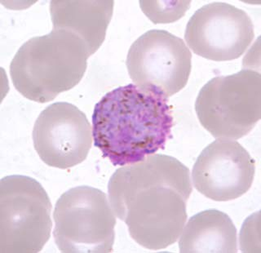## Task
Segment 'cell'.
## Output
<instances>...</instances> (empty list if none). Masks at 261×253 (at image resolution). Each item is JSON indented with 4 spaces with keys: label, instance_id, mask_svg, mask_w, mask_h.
Returning a JSON list of instances; mask_svg holds the SVG:
<instances>
[{
    "label": "cell",
    "instance_id": "obj_1",
    "mask_svg": "<svg viewBox=\"0 0 261 253\" xmlns=\"http://www.w3.org/2000/svg\"><path fill=\"white\" fill-rule=\"evenodd\" d=\"M193 192L190 170L175 158L149 155L115 171L108 184L110 206L141 247L162 250L176 242Z\"/></svg>",
    "mask_w": 261,
    "mask_h": 253
},
{
    "label": "cell",
    "instance_id": "obj_2",
    "mask_svg": "<svg viewBox=\"0 0 261 253\" xmlns=\"http://www.w3.org/2000/svg\"><path fill=\"white\" fill-rule=\"evenodd\" d=\"M173 124L167 99L127 84L94 107V145L114 166L134 164L164 149Z\"/></svg>",
    "mask_w": 261,
    "mask_h": 253
},
{
    "label": "cell",
    "instance_id": "obj_3",
    "mask_svg": "<svg viewBox=\"0 0 261 253\" xmlns=\"http://www.w3.org/2000/svg\"><path fill=\"white\" fill-rule=\"evenodd\" d=\"M92 55L80 37L53 29L19 48L10 65L12 84L29 100L51 102L81 81Z\"/></svg>",
    "mask_w": 261,
    "mask_h": 253
},
{
    "label": "cell",
    "instance_id": "obj_4",
    "mask_svg": "<svg viewBox=\"0 0 261 253\" xmlns=\"http://www.w3.org/2000/svg\"><path fill=\"white\" fill-rule=\"evenodd\" d=\"M195 111L200 123L215 138L247 136L260 119V73L244 69L213 78L200 90Z\"/></svg>",
    "mask_w": 261,
    "mask_h": 253
},
{
    "label": "cell",
    "instance_id": "obj_5",
    "mask_svg": "<svg viewBox=\"0 0 261 253\" xmlns=\"http://www.w3.org/2000/svg\"><path fill=\"white\" fill-rule=\"evenodd\" d=\"M51 204L36 180L8 175L0 182V252L42 251L51 236Z\"/></svg>",
    "mask_w": 261,
    "mask_h": 253
},
{
    "label": "cell",
    "instance_id": "obj_6",
    "mask_svg": "<svg viewBox=\"0 0 261 253\" xmlns=\"http://www.w3.org/2000/svg\"><path fill=\"white\" fill-rule=\"evenodd\" d=\"M104 192L88 186L65 192L54 210L53 236L65 253H107L114 250L116 219Z\"/></svg>",
    "mask_w": 261,
    "mask_h": 253
},
{
    "label": "cell",
    "instance_id": "obj_7",
    "mask_svg": "<svg viewBox=\"0 0 261 253\" xmlns=\"http://www.w3.org/2000/svg\"><path fill=\"white\" fill-rule=\"evenodd\" d=\"M126 65L135 85L167 99L187 84L192 54L179 37L167 31L151 30L130 46Z\"/></svg>",
    "mask_w": 261,
    "mask_h": 253
},
{
    "label": "cell",
    "instance_id": "obj_8",
    "mask_svg": "<svg viewBox=\"0 0 261 253\" xmlns=\"http://www.w3.org/2000/svg\"><path fill=\"white\" fill-rule=\"evenodd\" d=\"M255 36L247 12L226 3L204 5L186 26L185 39L192 51L214 61L238 59Z\"/></svg>",
    "mask_w": 261,
    "mask_h": 253
},
{
    "label": "cell",
    "instance_id": "obj_9",
    "mask_svg": "<svg viewBox=\"0 0 261 253\" xmlns=\"http://www.w3.org/2000/svg\"><path fill=\"white\" fill-rule=\"evenodd\" d=\"M32 137L42 161L60 169L84 162L93 140L85 114L68 102H56L43 110L35 122Z\"/></svg>",
    "mask_w": 261,
    "mask_h": 253
},
{
    "label": "cell",
    "instance_id": "obj_10",
    "mask_svg": "<svg viewBox=\"0 0 261 253\" xmlns=\"http://www.w3.org/2000/svg\"><path fill=\"white\" fill-rule=\"evenodd\" d=\"M255 172V161L240 143L218 139L200 154L192 170V179L202 195L226 202L250 190Z\"/></svg>",
    "mask_w": 261,
    "mask_h": 253
},
{
    "label": "cell",
    "instance_id": "obj_11",
    "mask_svg": "<svg viewBox=\"0 0 261 253\" xmlns=\"http://www.w3.org/2000/svg\"><path fill=\"white\" fill-rule=\"evenodd\" d=\"M114 5V1H51L53 28L75 34L94 54L106 39Z\"/></svg>",
    "mask_w": 261,
    "mask_h": 253
},
{
    "label": "cell",
    "instance_id": "obj_12",
    "mask_svg": "<svg viewBox=\"0 0 261 253\" xmlns=\"http://www.w3.org/2000/svg\"><path fill=\"white\" fill-rule=\"evenodd\" d=\"M179 241L181 253L238 251L237 230L230 217L216 209H209L192 216Z\"/></svg>",
    "mask_w": 261,
    "mask_h": 253
},
{
    "label": "cell",
    "instance_id": "obj_13",
    "mask_svg": "<svg viewBox=\"0 0 261 253\" xmlns=\"http://www.w3.org/2000/svg\"><path fill=\"white\" fill-rule=\"evenodd\" d=\"M143 12L153 23H170L184 16L187 8L190 6V1L186 2H164L165 8L163 9L159 1H141Z\"/></svg>",
    "mask_w": 261,
    "mask_h": 253
}]
</instances>
